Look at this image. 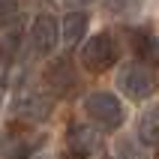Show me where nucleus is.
Wrapping results in <instances>:
<instances>
[{"label":"nucleus","instance_id":"10","mask_svg":"<svg viewBox=\"0 0 159 159\" xmlns=\"http://www.w3.org/2000/svg\"><path fill=\"white\" fill-rule=\"evenodd\" d=\"M87 24H90L87 12H81V9H69V12L63 15V21H60L63 42L69 45V48H75V45H78L84 36H87Z\"/></svg>","mask_w":159,"mask_h":159},{"label":"nucleus","instance_id":"1","mask_svg":"<svg viewBox=\"0 0 159 159\" xmlns=\"http://www.w3.org/2000/svg\"><path fill=\"white\" fill-rule=\"evenodd\" d=\"M114 84L120 90V96L132 99V102H144V99H150L159 90V78H156V72H153V66H147L141 60L120 63Z\"/></svg>","mask_w":159,"mask_h":159},{"label":"nucleus","instance_id":"11","mask_svg":"<svg viewBox=\"0 0 159 159\" xmlns=\"http://www.w3.org/2000/svg\"><path fill=\"white\" fill-rule=\"evenodd\" d=\"M135 135L144 147H159V105H150L138 114V126Z\"/></svg>","mask_w":159,"mask_h":159},{"label":"nucleus","instance_id":"12","mask_svg":"<svg viewBox=\"0 0 159 159\" xmlns=\"http://www.w3.org/2000/svg\"><path fill=\"white\" fill-rule=\"evenodd\" d=\"M114 159H147V153L138 138H120L114 144Z\"/></svg>","mask_w":159,"mask_h":159},{"label":"nucleus","instance_id":"13","mask_svg":"<svg viewBox=\"0 0 159 159\" xmlns=\"http://www.w3.org/2000/svg\"><path fill=\"white\" fill-rule=\"evenodd\" d=\"M18 21L12 15L9 18H3V51H6V57H12L15 54V48H18V39H21V30H18Z\"/></svg>","mask_w":159,"mask_h":159},{"label":"nucleus","instance_id":"15","mask_svg":"<svg viewBox=\"0 0 159 159\" xmlns=\"http://www.w3.org/2000/svg\"><path fill=\"white\" fill-rule=\"evenodd\" d=\"M156 159H159V156H156Z\"/></svg>","mask_w":159,"mask_h":159},{"label":"nucleus","instance_id":"7","mask_svg":"<svg viewBox=\"0 0 159 159\" xmlns=\"http://www.w3.org/2000/svg\"><path fill=\"white\" fill-rule=\"evenodd\" d=\"M12 114L18 120H24V123H42L51 114V99L45 93H39V90H24L12 102Z\"/></svg>","mask_w":159,"mask_h":159},{"label":"nucleus","instance_id":"4","mask_svg":"<svg viewBox=\"0 0 159 159\" xmlns=\"http://www.w3.org/2000/svg\"><path fill=\"white\" fill-rule=\"evenodd\" d=\"M42 81H45V90L51 93L54 99H69L72 93H78L81 87V78H78V69L72 57H54L42 72Z\"/></svg>","mask_w":159,"mask_h":159},{"label":"nucleus","instance_id":"3","mask_svg":"<svg viewBox=\"0 0 159 159\" xmlns=\"http://www.w3.org/2000/svg\"><path fill=\"white\" fill-rule=\"evenodd\" d=\"M78 60H81V66H84L90 75L108 72L120 60L117 39L111 33H96V36H90V39H84V45H81V51H78Z\"/></svg>","mask_w":159,"mask_h":159},{"label":"nucleus","instance_id":"8","mask_svg":"<svg viewBox=\"0 0 159 159\" xmlns=\"http://www.w3.org/2000/svg\"><path fill=\"white\" fill-rule=\"evenodd\" d=\"M126 39H129V51L138 57L147 66H159V39L144 30V27H129L126 30Z\"/></svg>","mask_w":159,"mask_h":159},{"label":"nucleus","instance_id":"6","mask_svg":"<svg viewBox=\"0 0 159 159\" xmlns=\"http://www.w3.org/2000/svg\"><path fill=\"white\" fill-rule=\"evenodd\" d=\"M63 39V30H60V21L51 15V12H39L30 24V48H33L36 57H48L54 54L57 42Z\"/></svg>","mask_w":159,"mask_h":159},{"label":"nucleus","instance_id":"9","mask_svg":"<svg viewBox=\"0 0 159 159\" xmlns=\"http://www.w3.org/2000/svg\"><path fill=\"white\" fill-rule=\"evenodd\" d=\"M42 144V135H33L27 129H9L3 141V159H27Z\"/></svg>","mask_w":159,"mask_h":159},{"label":"nucleus","instance_id":"14","mask_svg":"<svg viewBox=\"0 0 159 159\" xmlns=\"http://www.w3.org/2000/svg\"><path fill=\"white\" fill-rule=\"evenodd\" d=\"M66 6H87V3H93V0H63Z\"/></svg>","mask_w":159,"mask_h":159},{"label":"nucleus","instance_id":"2","mask_svg":"<svg viewBox=\"0 0 159 159\" xmlns=\"http://www.w3.org/2000/svg\"><path fill=\"white\" fill-rule=\"evenodd\" d=\"M84 114L102 132H117L126 120V108L120 102V96L108 93V90H93L84 96Z\"/></svg>","mask_w":159,"mask_h":159},{"label":"nucleus","instance_id":"5","mask_svg":"<svg viewBox=\"0 0 159 159\" xmlns=\"http://www.w3.org/2000/svg\"><path fill=\"white\" fill-rule=\"evenodd\" d=\"M102 150V129L93 123H69L66 126V153L69 159H90Z\"/></svg>","mask_w":159,"mask_h":159}]
</instances>
